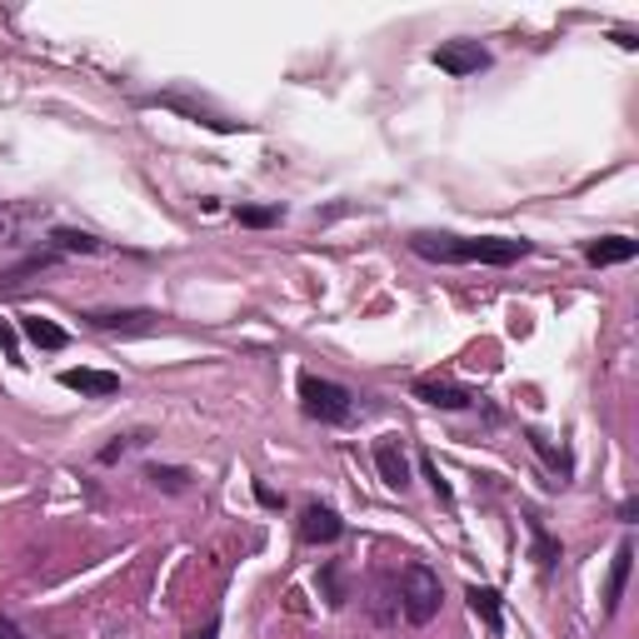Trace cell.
Segmentation results:
<instances>
[{
	"mask_svg": "<svg viewBox=\"0 0 639 639\" xmlns=\"http://www.w3.org/2000/svg\"><path fill=\"white\" fill-rule=\"evenodd\" d=\"M300 410L310 415L315 425H350L355 420V395H350L345 385H335V379L305 370L300 375Z\"/></svg>",
	"mask_w": 639,
	"mask_h": 639,
	"instance_id": "2",
	"label": "cell"
},
{
	"mask_svg": "<svg viewBox=\"0 0 639 639\" xmlns=\"http://www.w3.org/2000/svg\"><path fill=\"white\" fill-rule=\"evenodd\" d=\"M635 255H639V245L629 235H605V240H590L585 245V261L599 265V271H605V265H625V261H635Z\"/></svg>",
	"mask_w": 639,
	"mask_h": 639,
	"instance_id": "12",
	"label": "cell"
},
{
	"mask_svg": "<svg viewBox=\"0 0 639 639\" xmlns=\"http://www.w3.org/2000/svg\"><path fill=\"white\" fill-rule=\"evenodd\" d=\"M295 530H300L305 544H335L340 535H345V520H340L330 505H320V499H315V505L300 509V525H295Z\"/></svg>",
	"mask_w": 639,
	"mask_h": 639,
	"instance_id": "5",
	"label": "cell"
},
{
	"mask_svg": "<svg viewBox=\"0 0 639 639\" xmlns=\"http://www.w3.org/2000/svg\"><path fill=\"white\" fill-rule=\"evenodd\" d=\"M141 444H151V430H135V434H115V440L106 444V450H100V465H115L120 455H131V450H141Z\"/></svg>",
	"mask_w": 639,
	"mask_h": 639,
	"instance_id": "18",
	"label": "cell"
},
{
	"mask_svg": "<svg viewBox=\"0 0 639 639\" xmlns=\"http://www.w3.org/2000/svg\"><path fill=\"white\" fill-rule=\"evenodd\" d=\"M55 250H70V255H96L100 250V240L96 235H86V230H55Z\"/></svg>",
	"mask_w": 639,
	"mask_h": 639,
	"instance_id": "19",
	"label": "cell"
},
{
	"mask_svg": "<svg viewBox=\"0 0 639 639\" xmlns=\"http://www.w3.org/2000/svg\"><path fill=\"white\" fill-rule=\"evenodd\" d=\"M145 480L155 489H165V495H185L190 489V470H180V465H145Z\"/></svg>",
	"mask_w": 639,
	"mask_h": 639,
	"instance_id": "17",
	"label": "cell"
},
{
	"mask_svg": "<svg viewBox=\"0 0 639 639\" xmlns=\"http://www.w3.org/2000/svg\"><path fill=\"white\" fill-rule=\"evenodd\" d=\"M320 580H326V599H330V605H335V609L345 605L350 595H345V585H340V564H335V560H330L326 570H320Z\"/></svg>",
	"mask_w": 639,
	"mask_h": 639,
	"instance_id": "21",
	"label": "cell"
},
{
	"mask_svg": "<svg viewBox=\"0 0 639 639\" xmlns=\"http://www.w3.org/2000/svg\"><path fill=\"white\" fill-rule=\"evenodd\" d=\"M410 250L425 261L440 265H515L525 255H535L530 240H509V235H444V230H415Z\"/></svg>",
	"mask_w": 639,
	"mask_h": 639,
	"instance_id": "1",
	"label": "cell"
},
{
	"mask_svg": "<svg viewBox=\"0 0 639 639\" xmlns=\"http://www.w3.org/2000/svg\"><path fill=\"white\" fill-rule=\"evenodd\" d=\"M190 639H220V619H206V625H200Z\"/></svg>",
	"mask_w": 639,
	"mask_h": 639,
	"instance_id": "25",
	"label": "cell"
},
{
	"mask_svg": "<svg viewBox=\"0 0 639 639\" xmlns=\"http://www.w3.org/2000/svg\"><path fill=\"white\" fill-rule=\"evenodd\" d=\"M444 605V585H440V574L430 570V564L410 560L400 574V615L410 619V625H430L434 615H440Z\"/></svg>",
	"mask_w": 639,
	"mask_h": 639,
	"instance_id": "3",
	"label": "cell"
},
{
	"mask_svg": "<svg viewBox=\"0 0 639 639\" xmlns=\"http://www.w3.org/2000/svg\"><path fill=\"white\" fill-rule=\"evenodd\" d=\"M255 495H261V505H271V509H280V495H275L271 485H255Z\"/></svg>",
	"mask_w": 639,
	"mask_h": 639,
	"instance_id": "26",
	"label": "cell"
},
{
	"mask_svg": "<svg viewBox=\"0 0 639 639\" xmlns=\"http://www.w3.org/2000/svg\"><path fill=\"white\" fill-rule=\"evenodd\" d=\"M420 465H425V480H430V489H434V499H444V505H450V499H455V489H450V485H444V475H440V465H434V460H430V455H425V460H420Z\"/></svg>",
	"mask_w": 639,
	"mask_h": 639,
	"instance_id": "22",
	"label": "cell"
},
{
	"mask_svg": "<svg viewBox=\"0 0 639 639\" xmlns=\"http://www.w3.org/2000/svg\"><path fill=\"white\" fill-rule=\"evenodd\" d=\"M370 615H375V625H395L400 619V580H390V574H375V590H370Z\"/></svg>",
	"mask_w": 639,
	"mask_h": 639,
	"instance_id": "13",
	"label": "cell"
},
{
	"mask_svg": "<svg viewBox=\"0 0 639 639\" xmlns=\"http://www.w3.org/2000/svg\"><path fill=\"white\" fill-rule=\"evenodd\" d=\"M0 350H5L11 360H21V350H15V330L5 326V320H0Z\"/></svg>",
	"mask_w": 639,
	"mask_h": 639,
	"instance_id": "23",
	"label": "cell"
},
{
	"mask_svg": "<svg viewBox=\"0 0 639 639\" xmlns=\"http://www.w3.org/2000/svg\"><path fill=\"white\" fill-rule=\"evenodd\" d=\"M635 515H639V499H625V505H619V520L635 525Z\"/></svg>",
	"mask_w": 639,
	"mask_h": 639,
	"instance_id": "27",
	"label": "cell"
},
{
	"mask_svg": "<svg viewBox=\"0 0 639 639\" xmlns=\"http://www.w3.org/2000/svg\"><path fill=\"white\" fill-rule=\"evenodd\" d=\"M430 60L444 76H480V70H489V51L480 41H444Z\"/></svg>",
	"mask_w": 639,
	"mask_h": 639,
	"instance_id": "4",
	"label": "cell"
},
{
	"mask_svg": "<svg viewBox=\"0 0 639 639\" xmlns=\"http://www.w3.org/2000/svg\"><path fill=\"white\" fill-rule=\"evenodd\" d=\"M415 400L434 405V410H470L475 395L460 390V385H450V379H415Z\"/></svg>",
	"mask_w": 639,
	"mask_h": 639,
	"instance_id": "7",
	"label": "cell"
},
{
	"mask_svg": "<svg viewBox=\"0 0 639 639\" xmlns=\"http://www.w3.org/2000/svg\"><path fill=\"white\" fill-rule=\"evenodd\" d=\"M60 385H66V390H80V395H96V400L120 395V375H110V370H66Z\"/></svg>",
	"mask_w": 639,
	"mask_h": 639,
	"instance_id": "9",
	"label": "cell"
},
{
	"mask_svg": "<svg viewBox=\"0 0 639 639\" xmlns=\"http://www.w3.org/2000/svg\"><path fill=\"white\" fill-rule=\"evenodd\" d=\"M275 220H280L275 206H245L240 210V225H250V230H265V225H275Z\"/></svg>",
	"mask_w": 639,
	"mask_h": 639,
	"instance_id": "20",
	"label": "cell"
},
{
	"mask_svg": "<svg viewBox=\"0 0 639 639\" xmlns=\"http://www.w3.org/2000/svg\"><path fill=\"white\" fill-rule=\"evenodd\" d=\"M465 599H470V609H475V615L485 619L489 635H499V629H505V605H499V590H489V585H470V590H465Z\"/></svg>",
	"mask_w": 639,
	"mask_h": 639,
	"instance_id": "14",
	"label": "cell"
},
{
	"mask_svg": "<svg viewBox=\"0 0 639 639\" xmlns=\"http://www.w3.org/2000/svg\"><path fill=\"white\" fill-rule=\"evenodd\" d=\"M525 530H530V554H535V564H540V574H554V564L564 560V544L544 530L540 515H525Z\"/></svg>",
	"mask_w": 639,
	"mask_h": 639,
	"instance_id": "8",
	"label": "cell"
},
{
	"mask_svg": "<svg viewBox=\"0 0 639 639\" xmlns=\"http://www.w3.org/2000/svg\"><path fill=\"white\" fill-rule=\"evenodd\" d=\"M86 320L96 330H115V335H155L161 330V315H151V310H96Z\"/></svg>",
	"mask_w": 639,
	"mask_h": 639,
	"instance_id": "6",
	"label": "cell"
},
{
	"mask_svg": "<svg viewBox=\"0 0 639 639\" xmlns=\"http://www.w3.org/2000/svg\"><path fill=\"white\" fill-rule=\"evenodd\" d=\"M21 330H25V340H31L35 350H66V345H70L66 330L55 326V320H45V315H25Z\"/></svg>",
	"mask_w": 639,
	"mask_h": 639,
	"instance_id": "15",
	"label": "cell"
},
{
	"mask_svg": "<svg viewBox=\"0 0 639 639\" xmlns=\"http://www.w3.org/2000/svg\"><path fill=\"white\" fill-rule=\"evenodd\" d=\"M0 639H25V635H21V625H15L11 615H0Z\"/></svg>",
	"mask_w": 639,
	"mask_h": 639,
	"instance_id": "24",
	"label": "cell"
},
{
	"mask_svg": "<svg viewBox=\"0 0 639 639\" xmlns=\"http://www.w3.org/2000/svg\"><path fill=\"white\" fill-rule=\"evenodd\" d=\"M629 570H635V544H619L615 560H609V580H605V615H615L619 599H625V585H629Z\"/></svg>",
	"mask_w": 639,
	"mask_h": 639,
	"instance_id": "10",
	"label": "cell"
},
{
	"mask_svg": "<svg viewBox=\"0 0 639 639\" xmlns=\"http://www.w3.org/2000/svg\"><path fill=\"white\" fill-rule=\"evenodd\" d=\"M525 440L535 444V455H540L544 465H550V470H554V475H560V480H570V475H574V460H570V450H554V444L544 440L540 430H525Z\"/></svg>",
	"mask_w": 639,
	"mask_h": 639,
	"instance_id": "16",
	"label": "cell"
},
{
	"mask_svg": "<svg viewBox=\"0 0 639 639\" xmlns=\"http://www.w3.org/2000/svg\"><path fill=\"white\" fill-rule=\"evenodd\" d=\"M375 470H379V480H385L390 489L410 485V460H405V450L395 440H379L375 444Z\"/></svg>",
	"mask_w": 639,
	"mask_h": 639,
	"instance_id": "11",
	"label": "cell"
}]
</instances>
